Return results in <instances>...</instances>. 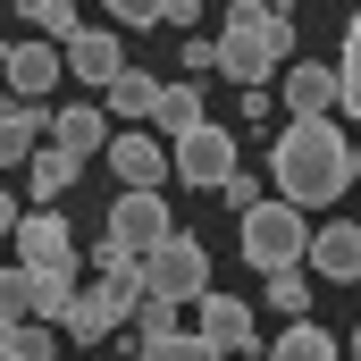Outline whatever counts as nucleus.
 Listing matches in <instances>:
<instances>
[{
    "mask_svg": "<svg viewBox=\"0 0 361 361\" xmlns=\"http://www.w3.org/2000/svg\"><path fill=\"white\" fill-rule=\"evenodd\" d=\"M269 185L294 210L345 202V185H353V135L336 118H286V135L269 143Z\"/></svg>",
    "mask_w": 361,
    "mask_h": 361,
    "instance_id": "1",
    "label": "nucleus"
},
{
    "mask_svg": "<svg viewBox=\"0 0 361 361\" xmlns=\"http://www.w3.org/2000/svg\"><path fill=\"white\" fill-rule=\"evenodd\" d=\"M286 59H294V17H286V8H277L269 25H227V34H219V76H235L244 92L269 85Z\"/></svg>",
    "mask_w": 361,
    "mask_h": 361,
    "instance_id": "2",
    "label": "nucleus"
},
{
    "mask_svg": "<svg viewBox=\"0 0 361 361\" xmlns=\"http://www.w3.org/2000/svg\"><path fill=\"white\" fill-rule=\"evenodd\" d=\"M302 252H311V227H302L294 202H252L244 210V261L252 269H294Z\"/></svg>",
    "mask_w": 361,
    "mask_h": 361,
    "instance_id": "3",
    "label": "nucleus"
},
{
    "mask_svg": "<svg viewBox=\"0 0 361 361\" xmlns=\"http://www.w3.org/2000/svg\"><path fill=\"white\" fill-rule=\"evenodd\" d=\"M143 294H152V302H193V294H210V252H202L193 235L152 244V252H143Z\"/></svg>",
    "mask_w": 361,
    "mask_h": 361,
    "instance_id": "4",
    "label": "nucleus"
},
{
    "mask_svg": "<svg viewBox=\"0 0 361 361\" xmlns=\"http://www.w3.org/2000/svg\"><path fill=\"white\" fill-rule=\"evenodd\" d=\"M92 311H101V319H109V328H126V319H135V302H143V261H135V252H118V244H101V252H92Z\"/></svg>",
    "mask_w": 361,
    "mask_h": 361,
    "instance_id": "5",
    "label": "nucleus"
},
{
    "mask_svg": "<svg viewBox=\"0 0 361 361\" xmlns=\"http://www.w3.org/2000/svg\"><path fill=\"white\" fill-rule=\"evenodd\" d=\"M169 169H177L185 185H202V193H219V185L235 177V135L202 118V126H193L185 143H169Z\"/></svg>",
    "mask_w": 361,
    "mask_h": 361,
    "instance_id": "6",
    "label": "nucleus"
},
{
    "mask_svg": "<svg viewBox=\"0 0 361 361\" xmlns=\"http://www.w3.org/2000/svg\"><path fill=\"white\" fill-rule=\"evenodd\" d=\"M169 235H177V219H169V202H160V193H118V202H109V235H101V244H118V252H135V261H143V252H152V244H169Z\"/></svg>",
    "mask_w": 361,
    "mask_h": 361,
    "instance_id": "7",
    "label": "nucleus"
},
{
    "mask_svg": "<svg viewBox=\"0 0 361 361\" xmlns=\"http://www.w3.org/2000/svg\"><path fill=\"white\" fill-rule=\"evenodd\" d=\"M0 76H8V101H42V92L59 85L68 68H59V42H0Z\"/></svg>",
    "mask_w": 361,
    "mask_h": 361,
    "instance_id": "8",
    "label": "nucleus"
},
{
    "mask_svg": "<svg viewBox=\"0 0 361 361\" xmlns=\"http://www.w3.org/2000/svg\"><path fill=\"white\" fill-rule=\"evenodd\" d=\"M17 269H76V235H68L59 210L17 219Z\"/></svg>",
    "mask_w": 361,
    "mask_h": 361,
    "instance_id": "9",
    "label": "nucleus"
},
{
    "mask_svg": "<svg viewBox=\"0 0 361 361\" xmlns=\"http://www.w3.org/2000/svg\"><path fill=\"white\" fill-rule=\"evenodd\" d=\"M193 336L235 361L244 345H252V302H235V294H193Z\"/></svg>",
    "mask_w": 361,
    "mask_h": 361,
    "instance_id": "10",
    "label": "nucleus"
},
{
    "mask_svg": "<svg viewBox=\"0 0 361 361\" xmlns=\"http://www.w3.org/2000/svg\"><path fill=\"white\" fill-rule=\"evenodd\" d=\"M109 169H118V185L126 193H160V177H169V143L143 126V135H109Z\"/></svg>",
    "mask_w": 361,
    "mask_h": 361,
    "instance_id": "11",
    "label": "nucleus"
},
{
    "mask_svg": "<svg viewBox=\"0 0 361 361\" xmlns=\"http://www.w3.org/2000/svg\"><path fill=\"white\" fill-rule=\"evenodd\" d=\"M59 68H68V76H85L92 92H109V76L126 68V51H118V34H92V25H76V34L59 42Z\"/></svg>",
    "mask_w": 361,
    "mask_h": 361,
    "instance_id": "12",
    "label": "nucleus"
},
{
    "mask_svg": "<svg viewBox=\"0 0 361 361\" xmlns=\"http://www.w3.org/2000/svg\"><path fill=\"white\" fill-rule=\"evenodd\" d=\"M286 118H336V68L294 59L286 68Z\"/></svg>",
    "mask_w": 361,
    "mask_h": 361,
    "instance_id": "13",
    "label": "nucleus"
},
{
    "mask_svg": "<svg viewBox=\"0 0 361 361\" xmlns=\"http://www.w3.org/2000/svg\"><path fill=\"white\" fill-rule=\"evenodd\" d=\"M302 261H311L319 277H345V286H353V277H361V227H353V219H328V227L311 235Z\"/></svg>",
    "mask_w": 361,
    "mask_h": 361,
    "instance_id": "14",
    "label": "nucleus"
},
{
    "mask_svg": "<svg viewBox=\"0 0 361 361\" xmlns=\"http://www.w3.org/2000/svg\"><path fill=\"white\" fill-rule=\"evenodd\" d=\"M109 135H118V126H109V109H51V143H59V152H76V160H92V152H109Z\"/></svg>",
    "mask_w": 361,
    "mask_h": 361,
    "instance_id": "15",
    "label": "nucleus"
},
{
    "mask_svg": "<svg viewBox=\"0 0 361 361\" xmlns=\"http://www.w3.org/2000/svg\"><path fill=\"white\" fill-rule=\"evenodd\" d=\"M51 135V109L42 101H8L0 109V169H25V152Z\"/></svg>",
    "mask_w": 361,
    "mask_h": 361,
    "instance_id": "16",
    "label": "nucleus"
},
{
    "mask_svg": "<svg viewBox=\"0 0 361 361\" xmlns=\"http://www.w3.org/2000/svg\"><path fill=\"white\" fill-rule=\"evenodd\" d=\"M193 126H202V85H193V76H185V85H160V101H152V135H160V143H185Z\"/></svg>",
    "mask_w": 361,
    "mask_h": 361,
    "instance_id": "17",
    "label": "nucleus"
},
{
    "mask_svg": "<svg viewBox=\"0 0 361 361\" xmlns=\"http://www.w3.org/2000/svg\"><path fill=\"white\" fill-rule=\"evenodd\" d=\"M76 177H85L76 152H59V143H34V152H25V185H34V202H59Z\"/></svg>",
    "mask_w": 361,
    "mask_h": 361,
    "instance_id": "18",
    "label": "nucleus"
},
{
    "mask_svg": "<svg viewBox=\"0 0 361 361\" xmlns=\"http://www.w3.org/2000/svg\"><path fill=\"white\" fill-rule=\"evenodd\" d=\"M152 101H160V76H143V68H118V76H109V118L152 126Z\"/></svg>",
    "mask_w": 361,
    "mask_h": 361,
    "instance_id": "19",
    "label": "nucleus"
},
{
    "mask_svg": "<svg viewBox=\"0 0 361 361\" xmlns=\"http://www.w3.org/2000/svg\"><path fill=\"white\" fill-rule=\"evenodd\" d=\"M25 277H34V328H59V319H68V302L85 294L76 269H25Z\"/></svg>",
    "mask_w": 361,
    "mask_h": 361,
    "instance_id": "20",
    "label": "nucleus"
},
{
    "mask_svg": "<svg viewBox=\"0 0 361 361\" xmlns=\"http://www.w3.org/2000/svg\"><path fill=\"white\" fill-rule=\"evenodd\" d=\"M269 361H336V336L311 328V319H286V336L269 345Z\"/></svg>",
    "mask_w": 361,
    "mask_h": 361,
    "instance_id": "21",
    "label": "nucleus"
},
{
    "mask_svg": "<svg viewBox=\"0 0 361 361\" xmlns=\"http://www.w3.org/2000/svg\"><path fill=\"white\" fill-rule=\"evenodd\" d=\"M336 109L361 118V17L345 25V51H336Z\"/></svg>",
    "mask_w": 361,
    "mask_h": 361,
    "instance_id": "22",
    "label": "nucleus"
},
{
    "mask_svg": "<svg viewBox=\"0 0 361 361\" xmlns=\"http://www.w3.org/2000/svg\"><path fill=\"white\" fill-rule=\"evenodd\" d=\"M51 328H34V319H0V361H51Z\"/></svg>",
    "mask_w": 361,
    "mask_h": 361,
    "instance_id": "23",
    "label": "nucleus"
},
{
    "mask_svg": "<svg viewBox=\"0 0 361 361\" xmlns=\"http://www.w3.org/2000/svg\"><path fill=\"white\" fill-rule=\"evenodd\" d=\"M17 8H25L34 42H68V34H76V0H17Z\"/></svg>",
    "mask_w": 361,
    "mask_h": 361,
    "instance_id": "24",
    "label": "nucleus"
},
{
    "mask_svg": "<svg viewBox=\"0 0 361 361\" xmlns=\"http://www.w3.org/2000/svg\"><path fill=\"white\" fill-rule=\"evenodd\" d=\"M269 302L286 311V319H311V277L302 269H269Z\"/></svg>",
    "mask_w": 361,
    "mask_h": 361,
    "instance_id": "25",
    "label": "nucleus"
},
{
    "mask_svg": "<svg viewBox=\"0 0 361 361\" xmlns=\"http://www.w3.org/2000/svg\"><path fill=\"white\" fill-rule=\"evenodd\" d=\"M143 361H227L219 345H202V336H152V345H135Z\"/></svg>",
    "mask_w": 361,
    "mask_h": 361,
    "instance_id": "26",
    "label": "nucleus"
},
{
    "mask_svg": "<svg viewBox=\"0 0 361 361\" xmlns=\"http://www.w3.org/2000/svg\"><path fill=\"white\" fill-rule=\"evenodd\" d=\"M0 319H34V277L17 269V261L0 269Z\"/></svg>",
    "mask_w": 361,
    "mask_h": 361,
    "instance_id": "27",
    "label": "nucleus"
},
{
    "mask_svg": "<svg viewBox=\"0 0 361 361\" xmlns=\"http://www.w3.org/2000/svg\"><path fill=\"white\" fill-rule=\"evenodd\" d=\"M152 336H177V302H135V345H152Z\"/></svg>",
    "mask_w": 361,
    "mask_h": 361,
    "instance_id": "28",
    "label": "nucleus"
},
{
    "mask_svg": "<svg viewBox=\"0 0 361 361\" xmlns=\"http://www.w3.org/2000/svg\"><path fill=\"white\" fill-rule=\"evenodd\" d=\"M219 193H227V210H252V202H269V193H261V177H244V169L219 185Z\"/></svg>",
    "mask_w": 361,
    "mask_h": 361,
    "instance_id": "29",
    "label": "nucleus"
},
{
    "mask_svg": "<svg viewBox=\"0 0 361 361\" xmlns=\"http://www.w3.org/2000/svg\"><path fill=\"white\" fill-rule=\"evenodd\" d=\"M118 25H160V0H109Z\"/></svg>",
    "mask_w": 361,
    "mask_h": 361,
    "instance_id": "30",
    "label": "nucleus"
},
{
    "mask_svg": "<svg viewBox=\"0 0 361 361\" xmlns=\"http://www.w3.org/2000/svg\"><path fill=\"white\" fill-rule=\"evenodd\" d=\"M277 0H227V25H269Z\"/></svg>",
    "mask_w": 361,
    "mask_h": 361,
    "instance_id": "31",
    "label": "nucleus"
},
{
    "mask_svg": "<svg viewBox=\"0 0 361 361\" xmlns=\"http://www.w3.org/2000/svg\"><path fill=\"white\" fill-rule=\"evenodd\" d=\"M185 68L193 76H219V42H185Z\"/></svg>",
    "mask_w": 361,
    "mask_h": 361,
    "instance_id": "32",
    "label": "nucleus"
},
{
    "mask_svg": "<svg viewBox=\"0 0 361 361\" xmlns=\"http://www.w3.org/2000/svg\"><path fill=\"white\" fill-rule=\"evenodd\" d=\"M160 17H169V25H193V17H202V0H160Z\"/></svg>",
    "mask_w": 361,
    "mask_h": 361,
    "instance_id": "33",
    "label": "nucleus"
},
{
    "mask_svg": "<svg viewBox=\"0 0 361 361\" xmlns=\"http://www.w3.org/2000/svg\"><path fill=\"white\" fill-rule=\"evenodd\" d=\"M0 235H17V193H0Z\"/></svg>",
    "mask_w": 361,
    "mask_h": 361,
    "instance_id": "34",
    "label": "nucleus"
},
{
    "mask_svg": "<svg viewBox=\"0 0 361 361\" xmlns=\"http://www.w3.org/2000/svg\"><path fill=\"white\" fill-rule=\"evenodd\" d=\"M353 177H361V143H353Z\"/></svg>",
    "mask_w": 361,
    "mask_h": 361,
    "instance_id": "35",
    "label": "nucleus"
},
{
    "mask_svg": "<svg viewBox=\"0 0 361 361\" xmlns=\"http://www.w3.org/2000/svg\"><path fill=\"white\" fill-rule=\"evenodd\" d=\"M353 361H361V328H353Z\"/></svg>",
    "mask_w": 361,
    "mask_h": 361,
    "instance_id": "36",
    "label": "nucleus"
},
{
    "mask_svg": "<svg viewBox=\"0 0 361 361\" xmlns=\"http://www.w3.org/2000/svg\"><path fill=\"white\" fill-rule=\"evenodd\" d=\"M0 109H8V92H0Z\"/></svg>",
    "mask_w": 361,
    "mask_h": 361,
    "instance_id": "37",
    "label": "nucleus"
}]
</instances>
